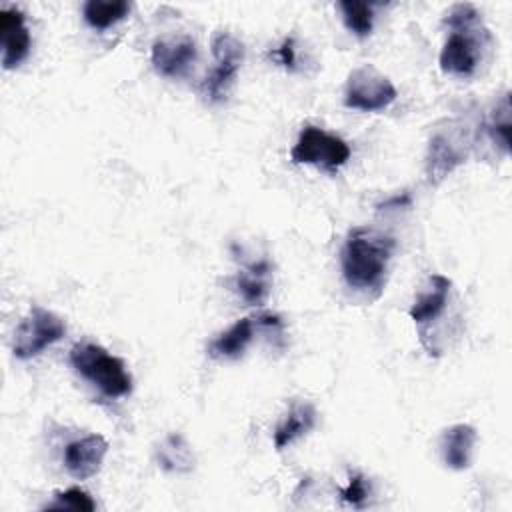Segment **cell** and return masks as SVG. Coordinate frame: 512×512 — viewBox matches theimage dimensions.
<instances>
[{"mask_svg": "<svg viewBox=\"0 0 512 512\" xmlns=\"http://www.w3.org/2000/svg\"><path fill=\"white\" fill-rule=\"evenodd\" d=\"M270 266L266 260H260L252 266H248L246 272H240L236 276V290L248 304H262L268 294V282L264 276L268 274Z\"/></svg>", "mask_w": 512, "mask_h": 512, "instance_id": "18", "label": "cell"}, {"mask_svg": "<svg viewBox=\"0 0 512 512\" xmlns=\"http://www.w3.org/2000/svg\"><path fill=\"white\" fill-rule=\"evenodd\" d=\"M212 56L214 68L206 76L202 88L208 100L218 102L226 96L228 86L234 82L242 62H244V44L230 32H214L212 36Z\"/></svg>", "mask_w": 512, "mask_h": 512, "instance_id": "7", "label": "cell"}, {"mask_svg": "<svg viewBox=\"0 0 512 512\" xmlns=\"http://www.w3.org/2000/svg\"><path fill=\"white\" fill-rule=\"evenodd\" d=\"M396 86L374 66L354 68L344 84V106L360 112H380L396 100Z\"/></svg>", "mask_w": 512, "mask_h": 512, "instance_id": "6", "label": "cell"}, {"mask_svg": "<svg viewBox=\"0 0 512 512\" xmlns=\"http://www.w3.org/2000/svg\"><path fill=\"white\" fill-rule=\"evenodd\" d=\"M46 508H56V510H86L92 512L96 510V502L92 500V496L88 492H84L78 486L66 488L62 492L54 494V502H50Z\"/></svg>", "mask_w": 512, "mask_h": 512, "instance_id": "20", "label": "cell"}, {"mask_svg": "<svg viewBox=\"0 0 512 512\" xmlns=\"http://www.w3.org/2000/svg\"><path fill=\"white\" fill-rule=\"evenodd\" d=\"M274 58L280 66L284 68H294L296 64V48H294V38H284V42L274 50Z\"/></svg>", "mask_w": 512, "mask_h": 512, "instance_id": "23", "label": "cell"}, {"mask_svg": "<svg viewBox=\"0 0 512 512\" xmlns=\"http://www.w3.org/2000/svg\"><path fill=\"white\" fill-rule=\"evenodd\" d=\"M64 334L66 324L60 316L42 306H32L16 326L12 354L18 360H30L44 352L48 346L62 340Z\"/></svg>", "mask_w": 512, "mask_h": 512, "instance_id": "5", "label": "cell"}, {"mask_svg": "<svg viewBox=\"0 0 512 512\" xmlns=\"http://www.w3.org/2000/svg\"><path fill=\"white\" fill-rule=\"evenodd\" d=\"M490 136L494 142H498L504 150H508L510 144V104H508V96L502 98V110L492 114V120L486 124Z\"/></svg>", "mask_w": 512, "mask_h": 512, "instance_id": "21", "label": "cell"}, {"mask_svg": "<svg viewBox=\"0 0 512 512\" xmlns=\"http://www.w3.org/2000/svg\"><path fill=\"white\" fill-rule=\"evenodd\" d=\"M476 444V430L470 424H454L444 430L440 438L442 460L452 470H464L470 466L472 450Z\"/></svg>", "mask_w": 512, "mask_h": 512, "instance_id": "13", "label": "cell"}, {"mask_svg": "<svg viewBox=\"0 0 512 512\" xmlns=\"http://www.w3.org/2000/svg\"><path fill=\"white\" fill-rule=\"evenodd\" d=\"M344 26L358 38H366L374 28V6L368 2L342 0L338 2Z\"/></svg>", "mask_w": 512, "mask_h": 512, "instance_id": "19", "label": "cell"}, {"mask_svg": "<svg viewBox=\"0 0 512 512\" xmlns=\"http://www.w3.org/2000/svg\"><path fill=\"white\" fill-rule=\"evenodd\" d=\"M254 338V318H240L208 344L212 358H238Z\"/></svg>", "mask_w": 512, "mask_h": 512, "instance_id": "15", "label": "cell"}, {"mask_svg": "<svg viewBox=\"0 0 512 512\" xmlns=\"http://www.w3.org/2000/svg\"><path fill=\"white\" fill-rule=\"evenodd\" d=\"M106 452H108V440L102 434L82 436L66 444L64 468L76 480H88L94 474H98Z\"/></svg>", "mask_w": 512, "mask_h": 512, "instance_id": "9", "label": "cell"}, {"mask_svg": "<svg viewBox=\"0 0 512 512\" xmlns=\"http://www.w3.org/2000/svg\"><path fill=\"white\" fill-rule=\"evenodd\" d=\"M468 158V144L462 134L436 132L430 138L426 152V176L432 184L442 182L454 168Z\"/></svg>", "mask_w": 512, "mask_h": 512, "instance_id": "8", "label": "cell"}, {"mask_svg": "<svg viewBox=\"0 0 512 512\" xmlns=\"http://www.w3.org/2000/svg\"><path fill=\"white\" fill-rule=\"evenodd\" d=\"M450 36L440 50V68L444 74L468 78L476 72L484 42L490 40L480 12L472 4H454L446 14Z\"/></svg>", "mask_w": 512, "mask_h": 512, "instance_id": "2", "label": "cell"}, {"mask_svg": "<svg viewBox=\"0 0 512 512\" xmlns=\"http://www.w3.org/2000/svg\"><path fill=\"white\" fill-rule=\"evenodd\" d=\"M452 290V280L442 274H432L428 278V286L416 296L414 304L408 310V316L414 324H428L436 320L448 304V296Z\"/></svg>", "mask_w": 512, "mask_h": 512, "instance_id": "12", "label": "cell"}, {"mask_svg": "<svg viewBox=\"0 0 512 512\" xmlns=\"http://www.w3.org/2000/svg\"><path fill=\"white\" fill-rule=\"evenodd\" d=\"M68 360L76 374L96 386L108 398H122L132 392V376L124 362L94 342H80L70 348Z\"/></svg>", "mask_w": 512, "mask_h": 512, "instance_id": "3", "label": "cell"}, {"mask_svg": "<svg viewBox=\"0 0 512 512\" xmlns=\"http://www.w3.org/2000/svg\"><path fill=\"white\" fill-rule=\"evenodd\" d=\"M316 424V410L308 402L294 404L284 420L274 430V446L276 450H284L288 444H292L296 438L308 434Z\"/></svg>", "mask_w": 512, "mask_h": 512, "instance_id": "16", "label": "cell"}, {"mask_svg": "<svg viewBox=\"0 0 512 512\" xmlns=\"http://www.w3.org/2000/svg\"><path fill=\"white\" fill-rule=\"evenodd\" d=\"M152 66L166 78H178L188 72L196 60V44L188 36L160 38L152 44Z\"/></svg>", "mask_w": 512, "mask_h": 512, "instance_id": "10", "label": "cell"}, {"mask_svg": "<svg viewBox=\"0 0 512 512\" xmlns=\"http://www.w3.org/2000/svg\"><path fill=\"white\" fill-rule=\"evenodd\" d=\"M130 12V4L124 0H88L82 8L86 24L94 30H106L124 20Z\"/></svg>", "mask_w": 512, "mask_h": 512, "instance_id": "17", "label": "cell"}, {"mask_svg": "<svg viewBox=\"0 0 512 512\" xmlns=\"http://www.w3.org/2000/svg\"><path fill=\"white\" fill-rule=\"evenodd\" d=\"M154 456L162 470L174 472V474H186L194 470V462H196L190 444L182 434H176V432L164 436L158 442Z\"/></svg>", "mask_w": 512, "mask_h": 512, "instance_id": "14", "label": "cell"}, {"mask_svg": "<svg viewBox=\"0 0 512 512\" xmlns=\"http://www.w3.org/2000/svg\"><path fill=\"white\" fill-rule=\"evenodd\" d=\"M394 238L372 228L358 226L350 230L340 252L342 276L358 292H382L388 262L394 252Z\"/></svg>", "mask_w": 512, "mask_h": 512, "instance_id": "1", "label": "cell"}, {"mask_svg": "<svg viewBox=\"0 0 512 512\" xmlns=\"http://www.w3.org/2000/svg\"><path fill=\"white\" fill-rule=\"evenodd\" d=\"M350 154L352 150L346 140L318 126L306 124L290 150V160L294 164H312L326 172H336L350 160Z\"/></svg>", "mask_w": 512, "mask_h": 512, "instance_id": "4", "label": "cell"}, {"mask_svg": "<svg viewBox=\"0 0 512 512\" xmlns=\"http://www.w3.org/2000/svg\"><path fill=\"white\" fill-rule=\"evenodd\" d=\"M0 36H2V66L16 68L30 52V32L24 14L18 8L0 10Z\"/></svg>", "mask_w": 512, "mask_h": 512, "instance_id": "11", "label": "cell"}, {"mask_svg": "<svg viewBox=\"0 0 512 512\" xmlns=\"http://www.w3.org/2000/svg\"><path fill=\"white\" fill-rule=\"evenodd\" d=\"M368 496H370V486H368L366 478H364L360 472H354V474L350 476V480H348V486L340 490V498H342L346 504L356 506V508H360V506L366 502Z\"/></svg>", "mask_w": 512, "mask_h": 512, "instance_id": "22", "label": "cell"}]
</instances>
